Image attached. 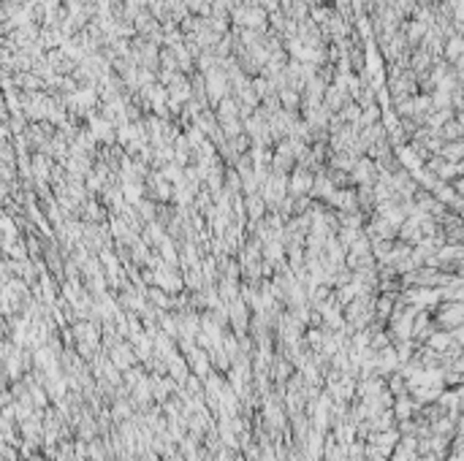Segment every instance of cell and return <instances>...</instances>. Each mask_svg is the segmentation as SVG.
I'll list each match as a JSON object with an SVG mask.
<instances>
[{
    "mask_svg": "<svg viewBox=\"0 0 464 461\" xmlns=\"http://www.w3.org/2000/svg\"><path fill=\"white\" fill-rule=\"evenodd\" d=\"M296 101H299V95H296L293 90L282 92V106H285V109H296Z\"/></svg>",
    "mask_w": 464,
    "mask_h": 461,
    "instance_id": "277c9868",
    "label": "cell"
},
{
    "mask_svg": "<svg viewBox=\"0 0 464 461\" xmlns=\"http://www.w3.org/2000/svg\"><path fill=\"white\" fill-rule=\"evenodd\" d=\"M462 130H464V125L448 122V125H445V130H443V136H445V138H456V136H462Z\"/></svg>",
    "mask_w": 464,
    "mask_h": 461,
    "instance_id": "3957f363",
    "label": "cell"
},
{
    "mask_svg": "<svg viewBox=\"0 0 464 461\" xmlns=\"http://www.w3.org/2000/svg\"><path fill=\"white\" fill-rule=\"evenodd\" d=\"M312 187H315V179H312V174L304 171V166H301L293 176V193H310Z\"/></svg>",
    "mask_w": 464,
    "mask_h": 461,
    "instance_id": "6da1fadb",
    "label": "cell"
},
{
    "mask_svg": "<svg viewBox=\"0 0 464 461\" xmlns=\"http://www.w3.org/2000/svg\"><path fill=\"white\" fill-rule=\"evenodd\" d=\"M206 87H209L212 98H220L225 92V73L223 71H212L209 79H206Z\"/></svg>",
    "mask_w": 464,
    "mask_h": 461,
    "instance_id": "7a4b0ae2",
    "label": "cell"
},
{
    "mask_svg": "<svg viewBox=\"0 0 464 461\" xmlns=\"http://www.w3.org/2000/svg\"><path fill=\"white\" fill-rule=\"evenodd\" d=\"M423 30H426V27H423L421 25V22H413V25H410L407 27V33H410V41H418V38H421V33Z\"/></svg>",
    "mask_w": 464,
    "mask_h": 461,
    "instance_id": "5b68a950",
    "label": "cell"
}]
</instances>
